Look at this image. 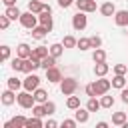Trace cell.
Wrapping results in <instances>:
<instances>
[{"label":"cell","instance_id":"6da1fadb","mask_svg":"<svg viewBox=\"0 0 128 128\" xmlns=\"http://www.w3.org/2000/svg\"><path fill=\"white\" fill-rule=\"evenodd\" d=\"M78 90V80L76 78H62L60 80V92L64 96H72Z\"/></svg>","mask_w":128,"mask_h":128},{"label":"cell","instance_id":"7a4b0ae2","mask_svg":"<svg viewBox=\"0 0 128 128\" xmlns=\"http://www.w3.org/2000/svg\"><path fill=\"white\" fill-rule=\"evenodd\" d=\"M18 106L20 108H24V110H28V108H32L34 104H36V98H34V94L32 92H28V90H24V92H20L18 94Z\"/></svg>","mask_w":128,"mask_h":128},{"label":"cell","instance_id":"3957f363","mask_svg":"<svg viewBox=\"0 0 128 128\" xmlns=\"http://www.w3.org/2000/svg\"><path fill=\"white\" fill-rule=\"evenodd\" d=\"M38 14H34V12H22V16H20V24L24 26V28H28V30H32L34 26H38Z\"/></svg>","mask_w":128,"mask_h":128},{"label":"cell","instance_id":"277c9868","mask_svg":"<svg viewBox=\"0 0 128 128\" xmlns=\"http://www.w3.org/2000/svg\"><path fill=\"white\" fill-rule=\"evenodd\" d=\"M86 26H88V16H86V12L78 10V12L72 16V28H74V30H78V32H82Z\"/></svg>","mask_w":128,"mask_h":128},{"label":"cell","instance_id":"5b68a950","mask_svg":"<svg viewBox=\"0 0 128 128\" xmlns=\"http://www.w3.org/2000/svg\"><path fill=\"white\" fill-rule=\"evenodd\" d=\"M36 88H40V76H36L34 72L26 74V78H24V90H28V92H34Z\"/></svg>","mask_w":128,"mask_h":128},{"label":"cell","instance_id":"8992f818","mask_svg":"<svg viewBox=\"0 0 128 128\" xmlns=\"http://www.w3.org/2000/svg\"><path fill=\"white\" fill-rule=\"evenodd\" d=\"M94 86H96V94H98V96H104V94H108V90L112 88V80H106L104 76H100V80H96Z\"/></svg>","mask_w":128,"mask_h":128},{"label":"cell","instance_id":"52a82bcc","mask_svg":"<svg viewBox=\"0 0 128 128\" xmlns=\"http://www.w3.org/2000/svg\"><path fill=\"white\" fill-rule=\"evenodd\" d=\"M76 4V8L78 10H82V12H86V14H90V12H96V0H76L74 2Z\"/></svg>","mask_w":128,"mask_h":128},{"label":"cell","instance_id":"ba28073f","mask_svg":"<svg viewBox=\"0 0 128 128\" xmlns=\"http://www.w3.org/2000/svg\"><path fill=\"white\" fill-rule=\"evenodd\" d=\"M64 76H62V72H60V68H56V66H52V68H48L46 70V80L48 82H52V84H56V82H60Z\"/></svg>","mask_w":128,"mask_h":128},{"label":"cell","instance_id":"9c48e42d","mask_svg":"<svg viewBox=\"0 0 128 128\" xmlns=\"http://www.w3.org/2000/svg\"><path fill=\"white\" fill-rule=\"evenodd\" d=\"M0 100H2V104H4V106H12V104L18 100V94H14V90H12V88H6V90L2 92V98H0Z\"/></svg>","mask_w":128,"mask_h":128},{"label":"cell","instance_id":"30bf717a","mask_svg":"<svg viewBox=\"0 0 128 128\" xmlns=\"http://www.w3.org/2000/svg\"><path fill=\"white\" fill-rule=\"evenodd\" d=\"M114 22H116V26L128 28V10H116V14H114Z\"/></svg>","mask_w":128,"mask_h":128},{"label":"cell","instance_id":"8fae6325","mask_svg":"<svg viewBox=\"0 0 128 128\" xmlns=\"http://www.w3.org/2000/svg\"><path fill=\"white\" fill-rule=\"evenodd\" d=\"M74 118L78 120V124H86L90 120V110L88 108H76L74 110Z\"/></svg>","mask_w":128,"mask_h":128},{"label":"cell","instance_id":"7c38bea8","mask_svg":"<svg viewBox=\"0 0 128 128\" xmlns=\"http://www.w3.org/2000/svg\"><path fill=\"white\" fill-rule=\"evenodd\" d=\"M48 32H50V30H48L46 26H42V24H40V26H34V28L30 30V34H32V38H34V40H44Z\"/></svg>","mask_w":128,"mask_h":128},{"label":"cell","instance_id":"4fadbf2b","mask_svg":"<svg viewBox=\"0 0 128 128\" xmlns=\"http://www.w3.org/2000/svg\"><path fill=\"white\" fill-rule=\"evenodd\" d=\"M38 20H40V24L46 26L48 30L54 28V20H52V14H50V12H40V14H38Z\"/></svg>","mask_w":128,"mask_h":128},{"label":"cell","instance_id":"5bb4252c","mask_svg":"<svg viewBox=\"0 0 128 128\" xmlns=\"http://www.w3.org/2000/svg\"><path fill=\"white\" fill-rule=\"evenodd\" d=\"M16 56H20V58H30V56H32V48H30L26 42H20V44L16 46Z\"/></svg>","mask_w":128,"mask_h":128},{"label":"cell","instance_id":"9a60e30c","mask_svg":"<svg viewBox=\"0 0 128 128\" xmlns=\"http://www.w3.org/2000/svg\"><path fill=\"white\" fill-rule=\"evenodd\" d=\"M26 120L28 118H24V116H14L12 120H8L4 124V128H22V126H26Z\"/></svg>","mask_w":128,"mask_h":128},{"label":"cell","instance_id":"2e32d148","mask_svg":"<svg viewBox=\"0 0 128 128\" xmlns=\"http://www.w3.org/2000/svg\"><path fill=\"white\" fill-rule=\"evenodd\" d=\"M98 10H100L102 16H114V14H116V6H114V2H104Z\"/></svg>","mask_w":128,"mask_h":128},{"label":"cell","instance_id":"e0dca14e","mask_svg":"<svg viewBox=\"0 0 128 128\" xmlns=\"http://www.w3.org/2000/svg\"><path fill=\"white\" fill-rule=\"evenodd\" d=\"M126 84H128V78H126L124 74H114V78H112V88H118V90H122Z\"/></svg>","mask_w":128,"mask_h":128},{"label":"cell","instance_id":"ac0fdd59","mask_svg":"<svg viewBox=\"0 0 128 128\" xmlns=\"http://www.w3.org/2000/svg\"><path fill=\"white\" fill-rule=\"evenodd\" d=\"M10 66H12V70H16V72H24V68H26V58L16 56V58H12Z\"/></svg>","mask_w":128,"mask_h":128},{"label":"cell","instance_id":"d6986e66","mask_svg":"<svg viewBox=\"0 0 128 128\" xmlns=\"http://www.w3.org/2000/svg\"><path fill=\"white\" fill-rule=\"evenodd\" d=\"M48 54H50V48H48V46H36V48H32V56H34V58H40V60H42V58H46Z\"/></svg>","mask_w":128,"mask_h":128},{"label":"cell","instance_id":"ffe728a7","mask_svg":"<svg viewBox=\"0 0 128 128\" xmlns=\"http://www.w3.org/2000/svg\"><path fill=\"white\" fill-rule=\"evenodd\" d=\"M108 70H110V66H108L106 62H96V64H94V74H96L98 78H100V76H106Z\"/></svg>","mask_w":128,"mask_h":128},{"label":"cell","instance_id":"44dd1931","mask_svg":"<svg viewBox=\"0 0 128 128\" xmlns=\"http://www.w3.org/2000/svg\"><path fill=\"white\" fill-rule=\"evenodd\" d=\"M86 108H88L90 112H98V110L102 108V104H100V100H98L96 96H88V102H86Z\"/></svg>","mask_w":128,"mask_h":128},{"label":"cell","instance_id":"7402d4cb","mask_svg":"<svg viewBox=\"0 0 128 128\" xmlns=\"http://www.w3.org/2000/svg\"><path fill=\"white\" fill-rule=\"evenodd\" d=\"M4 14L10 18V20H20V16H22V12L16 8V6H6V10H4Z\"/></svg>","mask_w":128,"mask_h":128},{"label":"cell","instance_id":"603a6c76","mask_svg":"<svg viewBox=\"0 0 128 128\" xmlns=\"http://www.w3.org/2000/svg\"><path fill=\"white\" fill-rule=\"evenodd\" d=\"M6 84H8V88H12L14 92H16V90H20V88H24V80H18L16 76L8 78V80H6Z\"/></svg>","mask_w":128,"mask_h":128},{"label":"cell","instance_id":"cb8c5ba5","mask_svg":"<svg viewBox=\"0 0 128 128\" xmlns=\"http://www.w3.org/2000/svg\"><path fill=\"white\" fill-rule=\"evenodd\" d=\"M34 98H36V102H40V104H44V102H48V92L44 90V88H36L34 92Z\"/></svg>","mask_w":128,"mask_h":128},{"label":"cell","instance_id":"d4e9b609","mask_svg":"<svg viewBox=\"0 0 128 128\" xmlns=\"http://www.w3.org/2000/svg\"><path fill=\"white\" fill-rule=\"evenodd\" d=\"M112 124L114 126H124L126 124V112H114L112 114Z\"/></svg>","mask_w":128,"mask_h":128},{"label":"cell","instance_id":"484cf974","mask_svg":"<svg viewBox=\"0 0 128 128\" xmlns=\"http://www.w3.org/2000/svg\"><path fill=\"white\" fill-rule=\"evenodd\" d=\"M42 8H44V2H42V0H30V2H28V10L34 12V14H40Z\"/></svg>","mask_w":128,"mask_h":128},{"label":"cell","instance_id":"4316f807","mask_svg":"<svg viewBox=\"0 0 128 128\" xmlns=\"http://www.w3.org/2000/svg\"><path fill=\"white\" fill-rule=\"evenodd\" d=\"M56 56H52V54H48L46 58H42V66L40 68H44V70H48V68H52V66H56Z\"/></svg>","mask_w":128,"mask_h":128},{"label":"cell","instance_id":"83f0119b","mask_svg":"<svg viewBox=\"0 0 128 128\" xmlns=\"http://www.w3.org/2000/svg\"><path fill=\"white\" fill-rule=\"evenodd\" d=\"M42 126H44V124H42L40 116H32V118L26 120V126H24V128H42Z\"/></svg>","mask_w":128,"mask_h":128},{"label":"cell","instance_id":"f1b7e54d","mask_svg":"<svg viewBox=\"0 0 128 128\" xmlns=\"http://www.w3.org/2000/svg\"><path fill=\"white\" fill-rule=\"evenodd\" d=\"M62 52H64V44H62V42H56V44H52V46H50V54H52V56L60 58V56H62Z\"/></svg>","mask_w":128,"mask_h":128},{"label":"cell","instance_id":"f546056e","mask_svg":"<svg viewBox=\"0 0 128 128\" xmlns=\"http://www.w3.org/2000/svg\"><path fill=\"white\" fill-rule=\"evenodd\" d=\"M92 60H94V62H106V50H102V48H94Z\"/></svg>","mask_w":128,"mask_h":128},{"label":"cell","instance_id":"4dcf8cb0","mask_svg":"<svg viewBox=\"0 0 128 128\" xmlns=\"http://www.w3.org/2000/svg\"><path fill=\"white\" fill-rule=\"evenodd\" d=\"M66 106L70 108V110H76V108H80V96H68V100H66Z\"/></svg>","mask_w":128,"mask_h":128},{"label":"cell","instance_id":"1f68e13d","mask_svg":"<svg viewBox=\"0 0 128 128\" xmlns=\"http://www.w3.org/2000/svg\"><path fill=\"white\" fill-rule=\"evenodd\" d=\"M32 114L34 116H46V108H44V104H40V102H36L34 106H32Z\"/></svg>","mask_w":128,"mask_h":128},{"label":"cell","instance_id":"d6a6232c","mask_svg":"<svg viewBox=\"0 0 128 128\" xmlns=\"http://www.w3.org/2000/svg\"><path fill=\"white\" fill-rule=\"evenodd\" d=\"M62 44H64V48H76V44H78V40L74 38V36H64V40H62Z\"/></svg>","mask_w":128,"mask_h":128},{"label":"cell","instance_id":"836d02e7","mask_svg":"<svg viewBox=\"0 0 128 128\" xmlns=\"http://www.w3.org/2000/svg\"><path fill=\"white\" fill-rule=\"evenodd\" d=\"M100 104H102V108H112L114 106V98L104 94V96H100Z\"/></svg>","mask_w":128,"mask_h":128},{"label":"cell","instance_id":"e575fe53","mask_svg":"<svg viewBox=\"0 0 128 128\" xmlns=\"http://www.w3.org/2000/svg\"><path fill=\"white\" fill-rule=\"evenodd\" d=\"M76 48H80V50H88V48H92V44H90V38H78V44H76Z\"/></svg>","mask_w":128,"mask_h":128},{"label":"cell","instance_id":"d590c367","mask_svg":"<svg viewBox=\"0 0 128 128\" xmlns=\"http://www.w3.org/2000/svg\"><path fill=\"white\" fill-rule=\"evenodd\" d=\"M44 108H46V114H48V116H52V114L56 112V104H54L52 100H48V102H44Z\"/></svg>","mask_w":128,"mask_h":128},{"label":"cell","instance_id":"8d00e7d4","mask_svg":"<svg viewBox=\"0 0 128 128\" xmlns=\"http://www.w3.org/2000/svg\"><path fill=\"white\" fill-rule=\"evenodd\" d=\"M90 44H92V48H100L102 46V38L98 34H94V36H90Z\"/></svg>","mask_w":128,"mask_h":128},{"label":"cell","instance_id":"74e56055","mask_svg":"<svg viewBox=\"0 0 128 128\" xmlns=\"http://www.w3.org/2000/svg\"><path fill=\"white\" fill-rule=\"evenodd\" d=\"M126 72H128V66L126 64H116L114 66V74H124L126 76Z\"/></svg>","mask_w":128,"mask_h":128},{"label":"cell","instance_id":"f35d334b","mask_svg":"<svg viewBox=\"0 0 128 128\" xmlns=\"http://www.w3.org/2000/svg\"><path fill=\"white\" fill-rule=\"evenodd\" d=\"M8 26H10V18H8L6 14H2V16H0V28H2V30H6Z\"/></svg>","mask_w":128,"mask_h":128},{"label":"cell","instance_id":"ab89813d","mask_svg":"<svg viewBox=\"0 0 128 128\" xmlns=\"http://www.w3.org/2000/svg\"><path fill=\"white\" fill-rule=\"evenodd\" d=\"M84 90H86V96H98V94H96V86H94V82H92V84H88Z\"/></svg>","mask_w":128,"mask_h":128},{"label":"cell","instance_id":"60d3db41","mask_svg":"<svg viewBox=\"0 0 128 128\" xmlns=\"http://www.w3.org/2000/svg\"><path fill=\"white\" fill-rule=\"evenodd\" d=\"M76 124H78V120H76V118H74V120H70V118H68V120H64V122H62V126H64V128H76Z\"/></svg>","mask_w":128,"mask_h":128},{"label":"cell","instance_id":"b9f144b4","mask_svg":"<svg viewBox=\"0 0 128 128\" xmlns=\"http://www.w3.org/2000/svg\"><path fill=\"white\" fill-rule=\"evenodd\" d=\"M0 52H2V60H8V58H10V46H6V44H4Z\"/></svg>","mask_w":128,"mask_h":128},{"label":"cell","instance_id":"7bdbcfd3","mask_svg":"<svg viewBox=\"0 0 128 128\" xmlns=\"http://www.w3.org/2000/svg\"><path fill=\"white\" fill-rule=\"evenodd\" d=\"M120 100H122L124 104H128V88H126V86L120 90Z\"/></svg>","mask_w":128,"mask_h":128},{"label":"cell","instance_id":"ee69618b","mask_svg":"<svg viewBox=\"0 0 128 128\" xmlns=\"http://www.w3.org/2000/svg\"><path fill=\"white\" fill-rule=\"evenodd\" d=\"M76 0H58V6L60 8H68V6H72Z\"/></svg>","mask_w":128,"mask_h":128},{"label":"cell","instance_id":"f6af8a7d","mask_svg":"<svg viewBox=\"0 0 128 128\" xmlns=\"http://www.w3.org/2000/svg\"><path fill=\"white\" fill-rule=\"evenodd\" d=\"M44 126H46V128H56V126H58V122H56V120H48Z\"/></svg>","mask_w":128,"mask_h":128},{"label":"cell","instance_id":"bcb514c9","mask_svg":"<svg viewBox=\"0 0 128 128\" xmlns=\"http://www.w3.org/2000/svg\"><path fill=\"white\" fill-rule=\"evenodd\" d=\"M4 6H16V0H2Z\"/></svg>","mask_w":128,"mask_h":128},{"label":"cell","instance_id":"7dc6e473","mask_svg":"<svg viewBox=\"0 0 128 128\" xmlns=\"http://www.w3.org/2000/svg\"><path fill=\"white\" fill-rule=\"evenodd\" d=\"M42 12H50V14H52V8H50V4H44V8H42Z\"/></svg>","mask_w":128,"mask_h":128},{"label":"cell","instance_id":"c3c4849f","mask_svg":"<svg viewBox=\"0 0 128 128\" xmlns=\"http://www.w3.org/2000/svg\"><path fill=\"white\" fill-rule=\"evenodd\" d=\"M106 126H108V122H104V120H102V122H98V124H96V128H106Z\"/></svg>","mask_w":128,"mask_h":128},{"label":"cell","instance_id":"681fc988","mask_svg":"<svg viewBox=\"0 0 128 128\" xmlns=\"http://www.w3.org/2000/svg\"><path fill=\"white\" fill-rule=\"evenodd\" d=\"M126 34H128V32H126Z\"/></svg>","mask_w":128,"mask_h":128}]
</instances>
